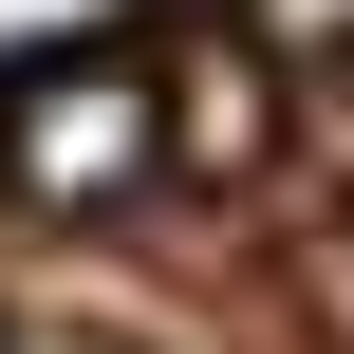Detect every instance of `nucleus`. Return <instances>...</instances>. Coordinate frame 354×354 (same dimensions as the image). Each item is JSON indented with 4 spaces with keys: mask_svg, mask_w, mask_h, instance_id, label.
Returning a JSON list of instances; mask_svg holds the SVG:
<instances>
[{
    "mask_svg": "<svg viewBox=\"0 0 354 354\" xmlns=\"http://www.w3.org/2000/svg\"><path fill=\"white\" fill-rule=\"evenodd\" d=\"M149 168H168V56H131V37H75V56L0 75V205H37V224H93V205H131Z\"/></svg>",
    "mask_w": 354,
    "mask_h": 354,
    "instance_id": "obj_1",
    "label": "nucleus"
},
{
    "mask_svg": "<svg viewBox=\"0 0 354 354\" xmlns=\"http://www.w3.org/2000/svg\"><path fill=\"white\" fill-rule=\"evenodd\" d=\"M261 149H280V75L243 37H187L168 56V168H261Z\"/></svg>",
    "mask_w": 354,
    "mask_h": 354,
    "instance_id": "obj_2",
    "label": "nucleus"
},
{
    "mask_svg": "<svg viewBox=\"0 0 354 354\" xmlns=\"http://www.w3.org/2000/svg\"><path fill=\"white\" fill-rule=\"evenodd\" d=\"M37 354H112V336H37Z\"/></svg>",
    "mask_w": 354,
    "mask_h": 354,
    "instance_id": "obj_3",
    "label": "nucleus"
}]
</instances>
